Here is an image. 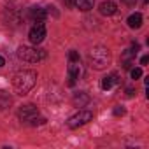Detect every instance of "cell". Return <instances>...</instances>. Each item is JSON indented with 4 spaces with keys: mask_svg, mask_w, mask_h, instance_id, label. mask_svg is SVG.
Here are the masks:
<instances>
[{
    "mask_svg": "<svg viewBox=\"0 0 149 149\" xmlns=\"http://www.w3.org/2000/svg\"><path fill=\"white\" fill-rule=\"evenodd\" d=\"M135 2L137 0H123V4H126V6H135Z\"/></svg>",
    "mask_w": 149,
    "mask_h": 149,
    "instance_id": "obj_19",
    "label": "cell"
},
{
    "mask_svg": "<svg viewBox=\"0 0 149 149\" xmlns=\"http://www.w3.org/2000/svg\"><path fill=\"white\" fill-rule=\"evenodd\" d=\"M28 18L33 23H44V19L47 18V11L42 7H30L28 9Z\"/></svg>",
    "mask_w": 149,
    "mask_h": 149,
    "instance_id": "obj_7",
    "label": "cell"
},
{
    "mask_svg": "<svg viewBox=\"0 0 149 149\" xmlns=\"http://www.w3.org/2000/svg\"><path fill=\"white\" fill-rule=\"evenodd\" d=\"M35 83H37V72L35 70H21L13 79V86H14V91L18 95H26L35 86Z\"/></svg>",
    "mask_w": 149,
    "mask_h": 149,
    "instance_id": "obj_1",
    "label": "cell"
},
{
    "mask_svg": "<svg viewBox=\"0 0 149 149\" xmlns=\"http://www.w3.org/2000/svg\"><path fill=\"white\" fill-rule=\"evenodd\" d=\"M18 116H19V119H23V121H30V119H33L35 116H39V109H37L35 105H32V104H26V105H23V107L19 109Z\"/></svg>",
    "mask_w": 149,
    "mask_h": 149,
    "instance_id": "obj_6",
    "label": "cell"
},
{
    "mask_svg": "<svg viewBox=\"0 0 149 149\" xmlns=\"http://www.w3.org/2000/svg\"><path fill=\"white\" fill-rule=\"evenodd\" d=\"M130 76H132V79H135V81L140 79V77H142V68H140V67L132 68V70H130Z\"/></svg>",
    "mask_w": 149,
    "mask_h": 149,
    "instance_id": "obj_15",
    "label": "cell"
},
{
    "mask_svg": "<svg viewBox=\"0 0 149 149\" xmlns=\"http://www.w3.org/2000/svg\"><path fill=\"white\" fill-rule=\"evenodd\" d=\"M65 4H67L68 7H72V6H74V0H65Z\"/></svg>",
    "mask_w": 149,
    "mask_h": 149,
    "instance_id": "obj_22",
    "label": "cell"
},
{
    "mask_svg": "<svg viewBox=\"0 0 149 149\" xmlns=\"http://www.w3.org/2000/svg\"><path fill=\"white\" fill-rule=\"evenodd\" d=\"M90 102V97L84 93V91H79V93H76L74 95V104H79V105H84V104H88Z\"/></svg>",
    "mask_w": 149,
    "mask_h": 149,
    "instance_id": "obj_13",
    "label": "cell"
},
{
    "mask_svg": "<svg viewBox=\"0 0 149 149\" xmlns=\"http://www.w3.org/2000/svg\"><path fill=\"white\" fill-rule=\"evenodd\" d=\"M126 23H128L130 28H140V26H142V14H140V13L130 14L128 19H126Z\"/></svg>",
    "mask_w": 149,
    "mask_h": 149,
    "instance_id": "obj_10",
    "label": "cell"
},
{
    "mask_svg": "<svg viewBox=\"0 0 149 149\" xmlns=\"http://www.w3.org/2000/svg\"><path fill=\"white\" fill-rule=\"evenodd\" d=\"M46 37V26L44 23H35L32 28H30V33H28V39L32 44H40Z\"/></svg>",
    "mask_w": 149,
    "mask_h": 149,
    "instance_id": "obj_5",
    "label": "cell"
},
{
    "mask_svg": "<svg viewBox=\"0 0 149 149\" xmlns=\"http://www.w3.org/2000/svg\"><path fill=\"white\" fill-rule=\"evenodd\" d=\"M83 76V65L81 61H68V79H79Z\"/></svg>",
    "mask_w": 149,
    "mask_h": 149,
    "instance_id": "obj_8",
    "label": "cell"
},
{
    "mask_svg": "<svg viewBox=\"0 0 149 149\" xmlns=\"http://www.w3.org/2000/svg\"><path fill=\"white\" fill-rule=\"evenodd\" d=\"M46 123V118H33V119H30V125H33V126H37V125H44Z\"/></svg>",
    "mask_w": 149,
    "mask_h": 149,
    "instance_id": "obj_17",
    "label": "cell"
},
{
    "mask_svg": "<svg viewBox=\"0 0 149 149\" xmlns=\"http://www.w3.org/2000/svg\"><path fill=\"white\" fill-rule=\"evenodd\" d=\"M116 83H119L118 76H116V74H111V76H105V77L102 79V88H104V90H111Z\"/></svg>",
    "mask_w": 149,
    "mask_h": 149,
    "instance_id": "obj_12",
    "label": "cell"
},
{
    "mask_svg": "<svg viewBox=\"0 0 149 149\" xmlns=\"http://www.w3.org/2000/svg\"><path fill=\"white\" fill-rule=\"evenodd\" d=\"M91 119H93V112H91V111H79L77 114H74V116L67 121V125H68V128L76 130V128H79V126L90 123Z\"/></svg>",
    "mask_w": 149,
    "mask_h": 149,
    "instance_id": "obj_4",
    "label": "cell"
},
{
    "mask_svg": "<svg viewBox=\"0 0 149 149\" xmlns=\"http://www.w3.org/2000/svg\"><path fill=\"white\" fill-rule=\"evenodd\" d=\"M0 67H4V58L0 56Z\"/></svg>",
    "mask_w": 149,
    "mask_h": 149,
    "instance_id": "obj_23",
    "label": "cell"
},
{
    "mask_svg": "<svg viewBox=\"0 0 149 149\" xmlns=\"http://www.w3.org/2000/svg\"><path fill=\"white\" fill-rule=\"evenodd\" d=\"M147 61H149V56H142L140 58V65H146Z\"/></svg>",
    "mask_w": 149,
    "mask_h": 149,
    "instance_id": "obj_20",
    "label": "cell"
},
{
    "mask_svg": "<svg viewBox=\"0 0 149 149\" xmlns=\"http://www.w3.org/2000/svg\"><path fill=\"white\" fill-rule=\"evenodd\" d=\"M133 93H135L133 88H126V95H128V97H133Z\"/></svg>",
    "mask_w": 149,
    "mask_h": 149,
    "instance_id": "obj_21",
    "label": "cell"
},
{
    "mask_svg": "<svg viewBox=\"0 0 149 149\" xmlns=\"http://www.w3.org/2000/svg\"><path fill=\"white\" fill-rule=\"evenodd\" d=\"M74 4H76V9H79V11L86 13V11L93 9L95 0H74Z\"/></svg>",
    "mask_w": 149,
    "mask_h": 149,
    "instance_id": "obj_11",
    "label": "cell"
},
{
    "mask_svg": "<svg viewBox=\"0 0 149 149\" xmlns=\"http://www.w3.org/2000/svg\"><path fill=\"white\" fill-rule=\"evenodd\" d=\"M9 104H11V98H9L4 91H0V107L4 109V107H7Z\"/></svg>",
    "mask_w": 149,
    "mask_h": 149,
    "instance_id": "obj_14",
    "label": "cell"
},
{
    "mask_svg": "<svg viewBox=\"0 0 149 149\" xmlns=\"http://www.w3.org/2000/svg\"><path fill=\"white\" fill-rule=\"evenodd\" d=\"M90 65L97 70H102L105 68L109 63H111V51L104 46H95L91 51H90Z\"/></svg>",
    "mask_w": 149,
    "mask_h": 149,
    "instance_id": "obj_2",
    "label": "cell"
},
{
    "mask_svg": "<svg viewBox=\"0 0 149 149\" xmlns=\"http://www.w3.org/2000/svg\"><path fill=\"white\" fill-rule=\"evenodd\" d=\"M68 61H81V56H79V53L77 51H68Z\"/></svg>",
    "mask_w": 149,
    "mask_h": 149,
    "instance_id": "obj_16",
    "label": "cell"
},
{
    "mask_svg": "<svg viewBox=\"0 0 149 149\" xmlns=\"http://www.w3.org/2000/svg\"><path fill=\"white\" fill-rule=\"evenodd\" d=\"M126 111H125V107H121V105H118V107H114V116H123Z\"/></svg>",
    "mask_w": 149,
    "mask_h": 149,
    "instance_id": "obj_18",
    "label": "cell"
},
{
    "mask_svg": "<svg viewBox=\"0 0 149 149\" xmlns=\"http://www.w3.org/2000/svg\"><path fill=\"white\" fill-rule=\"evenodd\" d=\"M118 11V6L112 2V0H105V2L100 4V14L102 16H112Z\"/></svg>",
    "mask_w": 149,
    "mask_h": 149,
    "instance_id": "obj_9",
    "label": "cell"
},
{
    "mask_svg": "<svg viewBox=\"0 0 149 149\" xmlns=\"http://www.w3.org/2000/svg\"><path fill=\"white\" fill-rule=\"evenodd\" d=\"M18 56L19 60L23 61H28V63H37V61H42L46 60V51L44 49H39V47H30V46H21L18 49Z\"/></svg>",
    "mask_w": 149,
    "mask_h": 149,
    "instance_id": "obj_3",
    "label": "cell"
}]
</instances>
